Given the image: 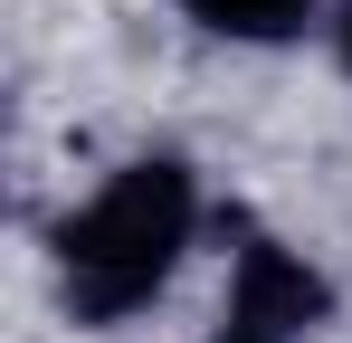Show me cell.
Here are the masks:
<instances>
[{
    "mask_svg": "<svg viewBox=\"0 0 352 343\" xmlns=\"http://www.w3.org/2000/svg\"><path fill=\"white\" fill-rule=\"evenodd\" d=\"M219 315L305 343V334L333 324V277H324L305 248H286V238H248V248L229 258V305H219Z\"/></svg>",
    "mask_w": 352,
    "mask_h": 343,
    "instance_id": "cell-2",
    "label": "cell"
},
{
    "mask_svg": "<svg viewBox=\"0 0 352 343\" xmlns=\"http://www.w3.org/2000/svg\"><path fill=\"white\" fill-rule=\"evenodd\" d=\"M324 39H333V67L352 76V0H333V19H324Z\"/></svg>",
    "mask_w": 352,
    "mask_h": 343,
    "instance_id": "cell-4",
    "label": "cell"
},
{
    "mask_svg": "<svg viewBox=\"0 0 352 343\" xmlns=\"http://www.w3.org/2000/svg\"><path fill=\"white\" fill-rule=\"evenodd\" d=\"M210 343H286V334H257V324H238V315H219V334Z\"/></svg>",
    "mask_w": 352,
    "mask_h": 343,
    "instance_id": "cell-5",
    "label": "cell"
},
{
    "mask_svg": "<svg viewBox=\"0 0 352 343\" xmlns=\"http://www.w3.org/2000/svg\"><path fill=\"white\" fill-rule=\"evenodd\" d=\"M200 238V172L181 153H133L115 163L58 229H48V277H58V305L76 324H133L162 286L181 277Z\"/></svg>",
    "mask_w": 352,
    "mask_h": 343,
    "instance_id": "cell-1",
    "label": "cell"
},
{
    "mask_svg": "<svg viewBox=\"0 0 352 343\" xmlns=\"http://www.w3.org/2000/svg\"><path fill=\"white\" fill-rule=\"evenodd\" d=\"M172 10L219 48H295L305 29L333 19V0H172Z\"/></svg>",
    "mask_w": 352,
    "mask_h": 343,
    "instance_id": "cell-3",
    "label": "cell"
}]
</instances>
